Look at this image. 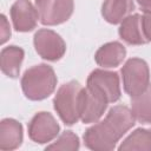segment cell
Returning a JSON list of instances; mask_svg holds the SVG:
<instances>
[{
    "instance_id": "1",
    "label": "cell",
    "mask_w": 151,
    "mask_h": 151,
    "mask_svg": "<svg viewBox=\"0 0 151 151\" xmlns=\"http://www.w3.org/2000/svg\"><path fill=\"white\" fill-rule=\"evenodd\" d=\"M133 124L134 117L126 106H114L109 111L104 120L86 130L84 134L85 144L97 151L112 150Z\"/></svg>"
},
{
    "instance_id": "2",
    "label": "cell",
    "mask_w": 151,
    "mask_h": 151,
    "mask_svg": "<svg viewBox=\"0 0 151 151\" xmlns=\"http://www.w3.org/2000/svg\"><path fill=\"white\" fill-rule=\"evenodd\" d=\"M57 77L51 66L41 64L31 67L21 79V86L27 98L40 100L48 97L55 88Z\"/></svg>"
},
{
    "instance_id": "3",
    "label": "cell",
    "mask_w": 151,
    "mask_h": 151,
    "mask_svg": "<svg viewBox=\"0 0 151 151\" xmlns=\"http://www.w3.org/2000/svg\"><path fill=\"white\" fill-rule=\"evenodd\" d=\"M81 90L83 87L79 83L70 81L64 84L54 97V109L61 120L67 125H72L80 119L79 105Z\"/></svg>"
},
{
    "instance_id": "4",
    "label": "cell",
    "mask_w": 151,
    "mask_h": 151,
    "mask_svg": "<svg viewBox=\"0 0 151 151\" xmlns=\"http://www.w3.org/2000/svg\"><path fill=\"white\" fill-rule=\"evenodd\" d=\"M124 90L131 97L140 94L150 85V73L147 64L138 58H132L122 68Z\"/></svg>"
},
{
    "instance_id": "5",
    "label": "cell",
    "mask_w": 151,
    "mask_h": 151,
    "mask_svg": "<svg viewBox=\"0 0 151 151\" xmlns=\"http://www.w3.org/2000/svg\"><path fill=\"white\" fill-rule=\"evenodd\" d=\"M107 99L98 90L86 86L80 93L79 116L84 123L97 122L104 113L107 106Z\"/></svg>"
},
{
    "instance_id": "6",
    "label": "cell",
    "mask_w": 151,
    "mask_h": 151,
    "mask_svg": "<svg viewBox=\"0 0 151 151\" xmlns=\"http://www.w3.org/2000/svg\"><path fill=\"white\" fill-rule=\"evenodd\" d=\"M35 5L44 25L61 24L73 12V0H35Z\"/></svg>"
},
{
    "instance_id": "7",
    "label": "cell",
    "mask_w": 151,
    "mask_h": 151,
    "mask_svg": "<svg viewBox=\"0 0 151 151\" xmlns=\"http://www.w3.org/2000/svg\"><path fill=\"white\" fill-rule=\"evenodd\" d=\"M34 46L37 52L47 60L60 59L66 50L64 40L51 29H40L34 35Z\"/></svg>"
},
{
    "instance_id": "8",
    "label": "cell",
    "mask_w": 151,
    "mask_h": 151,
    "mask_svg": "<svg viewBox=\"0 0 151 151\" xmlns=\"http://www.w3.org/2000/svg\"><path fill=\"white\" fill-rule=\"evenodd\" d=\"M87 86L98 90L101 94H104L109 103L117 101L120 97L119 78L116 72L96 70L88 76Z\"/></svg>"
},
{
    "instance_id": "9",
    "label": "cell",
    "mask_w": 151,
    "mask_h": 151,
    "mask_svg": "<svg viewBox=\"0 0 151 151\" xmlns=\"http://www.w3.org/2000/svg\"><path fill=\"white\" fill-rule=\"evenodd\" d=\"M59 131V125L48 112H39L33 117L28 126V134L35 143H47L52 140Z\"/></svg>"
},
{
    "instance_id": "10",
    "label": "cell",
    "mask_w": 151,
    "mask_h": 151,
    "mask_svg": "<svg viewBox=\"0 0 151 151\" xmlns=\"http://www.w3.org/2000/svg\"><path fill=\"white\" fill-rule=\"evenodd\" d=\"M11 17L17 31L27 32L35 27L39 13L28 0H17L11 8Z\"/></svg>"
},
{
    "instance_id": "11",
    "label": "cell",
    "mask_w": 151,
    "mask_h": 151,
    "mask_svg": "<svg viewBox=\"0 0 151 151\" xmlns=\"http://www.w3.org/2000/svg\"><path fill=\"white\" fill-rule=\"evenodd\" d=\"M22 142V127L14 119H4L0 123V150L8 151L20 146Z\"/></svg>"
},
{
    "instance_id": "12",
    "label": "cell",
    "mask_w": 151,
    "mask_h": 151,
    "mask_svg": "<svg viewBox=\"0 0 151 151\" xmlns=\"http://www.w3.org/2000/svg\"><path fill=\"white\" fill-rule=\"evenodd\" d=\"M119 34L123 40L132 45H142L147 41L143 32L142 18L138 14L129 15L122 21Z\"/></svg>"
},
{
    "instance_id": "13",
    "label": "cell",
    "mask_w": 151,
    "mask_h": 151,
    "mask_svg": "<svg viewBox=\"0 0 151 151\" xmlns=\"http://www.w3.org/2000/svg\"><path fill=\"white\" fill-rule=\"evenodd\" d=\"M133 8V0H105L101 13L106 21L111 24H118L129 17Z\"/></svg>"
},
{
    "instance_id": "14",
    "label": "cell",
    "mask_w": 151,
    "mask_h": 151,
    "mask_svg": "<svg viewBox=\"0 0 151 151\" xmlns=\"http://www.w3.org/2000/svg\"><path fill=\"white\" fill-rule=\"evenodd\" d=\"M126 51L125 47L119 42H109L101 46L96 55L94 59L98 65L104 67H114L118 66L125 58Z\"/></svg>"
},
{
    "instance_id": "15",
    "label": "cell",
    "mask_w": 151,
    "mask_h": 151,
    "mask_svg": "<svg viewBox=\"0 0 151 151\" xmlns=\"http://www.w3.org/2000/svg\"><path fill=\"white\" fill-rule=\"evenodd\" d=\"M24 59V51L17 46H9L1 51L0 66L1 71L12 78H15L19 74L20 65Z\"/></svg>"
},
{
    "instance_id": "16",
    "label": "cell",
    "mask_w": 151,
    "mask_h": 151,
    "mask_svg": "<svg viewBox=\"0 0 151 151\" xmlns=\"http://www.w3.org/2000/svg\"><path fill=\"white\" fill-rule=\"evenodd\" d=\"M131 112L138 122L151 124V84L140 94L132 97Z\"/></svg>"
},
{
    "instance_id": "17",
    "label": "cell",
    "mask_w": 151,
    "mask_h": 151,
    "mask_svg": "<svg viewBox=\"0 0 151 151\" xmlns=\"http://www.w3.org/2000/svg\"><path fill=\"white\" fill-rule=\"evenodd\" d=\"M119 150H151V131L136 130L122 143Z\"/></svg>"
},
{
    "instance_id": "18",
    "label": "cell",
    "mask_w": 151,
    "mask_h": 151,
    "mask_svg": "<svg viewBox=\"0 0 151 151\" xmlns=\"http://www.w3.org/2000/svg\"><path fill=\"white\" fill-rule=\"evenodd\" d=\"M78 147H79V139L71 131L64 132L53 144L47 146L48 150H66V151H73L77 150Z\"/></svg>"
},
{
    "instance_id": "19",
    "label": "cell",
    "mask_w": 151,
    "mask_h": 151,
    "mask_svg": "<svg viewBox=\"0 0 151 151\" xmlns=\"http://www.w3.org/2000/svg\"><path fill=\"white\" fill-rule=\"evenodd\" d=\"M142 27L147 41H151V13H145L142 17Z\"/></svg>"
},
{
    "instance_id": "20",
    "label": "cell",
    "mask_w": 151,
    "mask_h": 151,
    "mask_svg": "<svg viewBox=\"0 0 151 151\" xmlns=\"http://www.w3.org/2000/svg\"><path fill=\"white\" fill-rule=\"evenodd\" d=\"M0 28H1V39H0V41H1V44H4V42L7 41V39L11 35L9 25L6 20V18H5V15H1V26H0Z\"/></svg>"
},
{
    "instance_id": "21",
    "label": "cell",
    "mask_w": 151,
    "mask_h": 151,
    "mask_svg": "<svg viewBox=\"0 0 151 151\" xmlns=\"http://www.w3.org/2000/svg\"><path fill=\"white\" fill-rule=\"evenodd\" d=\"M145 13H151V0H137Z\"/></svg>"
}]
</instances>
